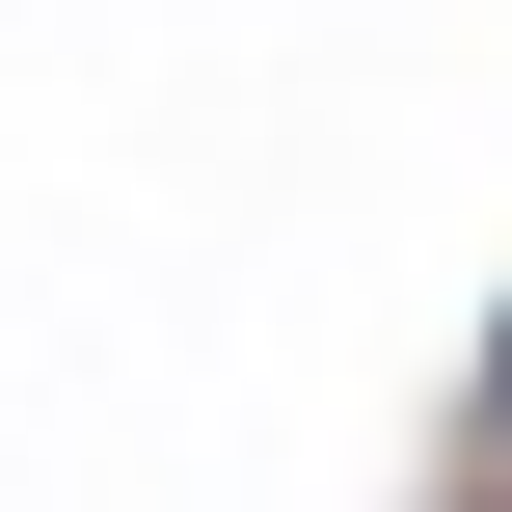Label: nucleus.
<instances>
[{
  "label": "nucleus",
  "mask_w": 512,
  "mask_h": 512,
  "mask_svg": "<svg viewBox=\"0 0 512 512\" xmlns=\"http://www.w3.org/2000/svg\"><path fill=\"white\" fill-rule=\"evenodd\" d=\"M486 405H512V351H486Z\"/></svg>",
  "instance_id": "1"
}]
</instances>
